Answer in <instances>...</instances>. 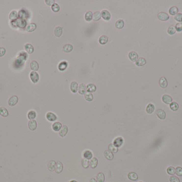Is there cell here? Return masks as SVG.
<instances>
[{
    "label": "cell",
    "instance_id": "1",
    "mask_svg": "<svg viewBox=\"0 0 182 182\" xmlns=\"http://www.w3.org/2000/svg\"><path fill=\"white\" fill-rule=\"evenodd\" d=\"M28 57V56L27 52L21 51L17 57L16 60L15 61V63L18 66L23 65L24 64V62L27 61Z\"/></svg>",
    "mask_w": 182,
    "mask_h": 182
},
{
    "label": "cell",
    "instance_id": "2",
    "mask_svg": "<svg viewBox=\"0 0 182 182\" xmlns=\"http://www.w3.org/2000/svg\"><path fill=\"white\" fill-rule=\"evenodd\" d=\"M12 23L14 24L15 27H19L20 29H25L26 27L27 21L25 19H22L20 18H18L15 20L12 21Z\"/></svg>",
    "mask_w": 182,
    "mask_h": 182
},
{
    "label": "cell",
    "instance_id": "3",
    "mask_svg": "<svg viewBox=\"0 0 182 182\" xmlns=\"http://www.w3.org/2000/svg\"><path fill=\"white\" fill-rule=\"evenodd\" d=\"M124 143V139L123 137L121 136H118L116 137L113 140L112 144H114V145L117 148H119L121 147L123 145Z\"/></svg>",
    "mask_w": 182,
    "mask_h": 182
},
{
    "label": "cell",
    "instance_id": "4",
    "mask_svg": "<svg viewBox=\"0 0 182 182\" xmlns=\"http://www.w3.org/2000/svg\"><path fill=\"white\" fill-rule=\"evenodd\" d=\"M30 79L33 83H36L39 81V75L37 72L32 71L29 74Z\"/></svg>",
    "mask_w": 182,
    "mask_h": 182
},
{
    "label": "cell",
    "instance_id": "5",
    "mask_svg": "<svg viewBox=\"0 0 182 182\" xmlns=\"http://www.w3.org/2000/svg\"><path fill=\"white\" fill-rule=\"evenodd\" d=\"M46 118L47 120L50 122H55L57 120L58 117L54 113L49 112L46 114Z\"/></svg>",
    "mask_w": 182,
    "mask_h": 182
},
{
    "label": "cell",
    "instance_id": "6",
    "mask_svg": "<svg viewBox=\"0 0 182 182\" xmlns=\"http://www.w3.org/2000/svg\"><path fill=\"white\" fill-rule=\"evenodd\" d=\"M101 17L105 21H109L110 20L111 15L110 12L107 10H102L101 12Z\"/></svg>",
    "mask_w": 182,
    "mask_h": 182
},
{
    "label": "cell",
    "instance_id": "7",
    "mask_svg": "<svg viewBox=\"0 0 182 182\" xmlns=\"http://www.w3.org/2000/svg\"><path fill=\"white\" fill-rule=\"evenodd\" d=\"M18 100L19 99L18 96L15 95L12 96L8 100V105L10 106H11V107L14 106L18 103Z\"/></svg>",
    "mask_w": 182,
    "mask_h": 182
},
{
    "label": "cell",
    "instance_id": "8",
    "mask_svg": "<svg viewBox=\"0 0 182 182\" xmlns=\"http://www.w3.org/2000/svg\"><path fill=\"white\" fill-rule=\"evenodd\" d=\"M158 18L159 20L162 21H167L169 19V15L166 12H161L158 14Z\"/></svg>",
    "mask_w": 182,
    "mask_h": 182
},
{
    "label": "cell",
    "instance_id": "9",
    "mask_svg": "<svg viewBox=\"0 0 182 182\" xmlns=\"http://www.w3.org/2000/svg\"><path fill=\"white\" fill-rule=\"evenodd\" d=\"M68 132V127L67 126V125H62L61 129L59 131V135L60 137L64 138L67 135Z\"/></svg>",
    "mask_w": 182,
    "mask_h": 182
},
{
    "label": "cell",
    "instance_id": "10",
    "mask_svg": "<svg viewBox=\"0 0 182 182\" xmlns=\"http://www.w3.org/2000/svg\"><path fill=\"white\" fill-rule=\"evenodd\" d=\"M68 63L67 61H63L59 62L58 64V70L60 71H65L68 67Z\"/></svg>",
    "mask_w": 182,
    "mask_h": 182
},
{
    "label": "cell",
    "instance_id": "11",
    "mask_svg": "<svg viewBox=\"0 0 182 182\" xmlns=\"http://www.w3.org/2000/svg\"><path fill=\"white\" fill-rule=\"evenodd\" d=\"M24 49L25 51L28 54H32L34 51V48L32 45L30 43H26L24 45Z\"/></svg>",
    "mask_w": 182,
    "mask_h": 182
},
{
    "label": "cell",
    "instance_id": "12",
    "mask_svg": "<svg viewBox=\"0 0 182 182\" xmlns=\"http://www.w3.org/2000/svg\"><path fill=\"white\" fill-rule=\"evenodd\" d=\"M128 58H129L130 60L133 62H135L137 60V59L139 58V56H138V54L135 51L130 52L129 54H128Z\"/></svg>",
    "mask_w": 182,
    "mask_h": 182
},
{
    "label": "cell",
    "instance_id": "13",
    "mask_svg": "<svg viewBox=\"0 0 182 182\" xmlns=\"http://www.w3.org/2000/svg\"><path fill=\"white\" fill-rule=\"evenodd\" d=\"M83 156L84 159H86L90 160L93 158V153L91 151L89 150H86L83 152Z\"/></svg>",
    "mask_w": 182,
    "mask_h": 182
},
{
    "label": "cell",
    "instance_id": "14",
    "mask_svg": "<svg viewBox=\"0 0 182 182\" xmlns=\"http://www.w3.org/2000/svg\"><path fill=\"white\" fill-rule=\"evenodd\" d=\"M28 126L30 130L32 131L35 130L37 127L36 121L35 120H32L29 121L28 123Z\"/></svg>",
    "mask_w": 182,
    "mask_h": 182
},
{
    "label": "cell",
    "instance_id": "15",
    "mask_svg": "<svg viewBox=\"0 0 182 182\" xmlns=\"http://www.w3.org/2000/svg\"><path fill=\"white\" fill-rule=\"evenodd\" d=\"M70 89L73 93H76L78 89V84L76 81H72L70 84Z\"/></svg>",
    "mask_w": 182,
    "mask_h": 182
},
{
    "label": "cell",
    "instance_id": "16",
    "mask_svg": "<svg viewBox=\"0 0 182 182\" xmlns=\"http://www.w3.org/2000/svg\"><path fill=\"white\" fill-rule=\"evenodd\" d=\"M78 91L80 95H85L86 92V86L85 84L83 83L79 84V86H78Z\"/></svg>",
    "mask_w": 182,
    "mask_h": 182
},
{
    "label": "cell",
    "instance_id": "17",
    "mask_svg": "<svg viewBox=\"0 0 182 182\" xmlns=\"http://www.w3.org/2000/svg\"><path fill=\"white\" fill-rule=\"evenodd\" d=\"M64 166L61 162L58 161L56 163L55 167V171L56 173L60 174L63 170Z\"/></svg>",
    "mask_w": 182,
    "mask_h": 182
},
{
    "label": "cell",
    "instance_id": "18",
    "mask_svg": "<svg viewBox=\"0 0 182 182\" xmlns=\"http://www.w3.org/2000/svg\"><path fill=\"white\" fill-rule=\"evenodd\" d=\"M37 28V25L35 23H30L27 25L26 28V30L28 33H32L35 31Z\"/></svg>",
    "mask_w": 182,
    "mask_h": 182
},
{
    "label": "cell",
    "instance_id": "19",
    "mask_svg": "<svg viewBox=\"0 0 182 182\" xmlns=\"http://www.w3.org/2000/svg\"><path fill=\"white\" fill-rule=\"evenodd\" d=\"M30 67L33 71L36 72L39 70V64L37 61H32L30 63Z\"/></svg>",
    "mask_w": 182,
    "mask_h": 182
},
{
    "label": "cell",
    "instance_id": "20",
    "mask_svg": "<svg viewBox=\"0 0 182 182\" xmlns=\"http://www.w3.org/2000/svg\"><path fill=\"white\" fill-rule=\"evenodd\" d=\"M156 114L158 118L161 120H165L166 118V112L162 109H159L156 112Z\"/></svg>",
    "mask_w": 182,
    "mask_h": 182
},
{
    "label": "cell",
    "instance_id": "21",
    "mask_svg": "<svg viewBox=\"0 0 182 182\" xmlns=\"http://www.w3.org/2000/svg\"><path fill=\"white\" fill-rule=\"evenodd\" d=\"M104 156L106 159H107L110 161L112 160L114 158V154H113V153H112L110 151L108 150L104 151Z\"/></svg>",
    "mask_w": 182,
    "mask_h": 182
},
{
    "label": "cell",
    "instance_id": "22",
    "mask_svg": "<svg viewBox=\"0 0 182 182\" xmlns=\"http://www.w3.org/2000/svg\"><path fill=\"white\" fill-rule=\"evenodd\" d=\"M62 127V124L60 122H55L53 123L52 125V128L53 131L57 132L59 131Z\"/></svg>",
    "mask_w": 182,
    "mask_h": 182
},
{
    "label": "cell",
    "instance_id": "23",
    "mask_svg": "<svg viewBox=\"0 0 182 182\" xmlns=\"http://www.w3.org/2000/svg\"><path fill=\"white\" fill-rule=\"evenodd\" d=\"M96 90V86L94 84L89 83L86 86V91L88 92L93 93L95 92Z\"/></svg>",
    "mask_w": 182,
    "mask_h": 182
},
{
    "label": "cell",
    "instance_id": "24",
    "mask_svg": "<svg viewBox=\"0 0 182 182\" xmlns=\"http://www.w3.org/2000/svg\"><path fill=\"white\" fill-rule=\"evenodd\" d=\"M98 165V159L96 157H93L90 160V166L91 168H95Z\"/></svg>",
    "mask_w": 182,
    "mask_h": 182
},
{
    "label": "cell",
    "instance_id": "25",
    "mask_svg": "<svg viewBox=\"0 0 182 182\" xmlns=\"http://www.w3.org/2000/svg\"><path fill=\"white\" fill-rule=\"evenodd\" d=\"M162 100L164 103L166 104H170L172 102V99L171 97L168 95H164L162 97Z\"/></svg>",
    "mask_w": 182,
    "mask_h": 182
},
{
    "label": "cell",
    "instance_id": "26",
    "mask_svg": "<svg viewBox=\"0 0 182 182\" xmlns=\"http://www.w3.org/2000/svg\"><path fill=\"white\" fill-rule=\"evenodd\" d=\"M146 64V61L145 58L143 57L139 58L135 61V65L138 67H141L144 66Z\"/></svg>",
    "mask_w": 182,
    "mask_h": 182
},
{
    "label": "cell",
    "instance_id": "27",
    "mask_svg": "<svg viewBox=\"0 0 182 182\" xmlns=\"http://www.w3.org/2000/svg\"><path fill=\"white\" fill-rule=\"evenodd\" d=\"M62 33H63V28L60 26H57L55 28L54 34L56 37H60L62 35Z\"/></svg>",
    "mask_w": 182,
    "mask_h": 182
},
{
    "label": "cell",
    "instance_id": "28",
    "mask_svg": "<svg viewBox=\"0 0 182 182\" xmlns=\"http://www.w3.org/2000/svg\"><path fill=\"white\" fill-rule=\"evenodd\" d=\"M159 84L160 86V87H161L162 88H166L168 86L167 80L165 77L162 76L160 79L159 81Z\"/></svg>",
    "mask_w": 182,
    "mask_h": 182
},
{
    "label": "cell",
    "instance_id": "29",
    "mask_svg": "<svg viewBox=\"0 0 182 182\" xmlns=\"http://www.w3.org/2000/svg\"><path fill=\"white\" fill-rule=\"evenodd\" d=\"M73 46L71 44H66L62 48V51L66 53H69L73 50Z\"/></svg>",
    "mask_w": 182,
    "mask_h": 182
},
{
    "label": "cell",
    "instance_id": "30",
    "mask_svg": "<svg viewBox=\"0 0 182 182\" xmlns=\"http://www.w3.org/2000/svg\"><path fill=\"white\" fill-rule=\"evenodd\" d=\"M125 25V22L123 19H118L115 23V27L118 30H121L123 29Z\"/></svg>",
    "mask_w": 182,
    "mask_h": 182
},
{
    "label": "cell",
    "instance_id": "31",
    "mask_svg": "<svg viewBox=\"0 0 182 182\" xmlns=\"http://www.w3.org/2000/svg\"><path fill=\"white\" fill-rule=\"evenodd\" d=\"M127 177L130 181H136L138 180V175L135 172H130L127 175Z\"/></svg>",
    "mask_w": 182,
    "mask_h": 182
},
{
    "label": "cell",
    "instance_id": "32",
    "mask_svg": "<svg viewBox=\"0 0 182 182\" xmlns=\"http://www.w3.org/2000/svg\"><path fill=\"white\" fill-rule=\"evenodd\" d=\"M18 17L19 18L22 19H26L28 16V14L27 13L26 11H25L24 9H21L18 12Z\"/></svg>",
    "mask_w": 182,
    "mask_h": 182
},
{
    "label": "cell",
    "instance_id": "33",
    "mask_svg": "<svg viewBox=\"0 0 182 182\" xmlns=\"http://www.w3.org/2000/svg\"><path fill=\"white\" fill-rule=\"evenodd\" d=\"M155 109V107L154 105H153V104L150 103L146 106L145 111L147 114H152L153 112H154Z\"/></svg>",
    "mask_w": 182,
    "mask_h": 182
},
{
    "label": "cell",
    "instance_id": "34",
    "mask_svg": "<svg viewBox=\"0 0 182 182\" xmlns=\"http://www.w3.org/2000/svg\"><path fill=\"white\" fill-rule=\"evenodd\" d=\"M18 17V12L17 11L15 10H12L10 14H9V19L11 20V21H14L15 20L18 19L17 18Z\"/></svg>",
    "mask_w": 182,
    "mask_h": 182
},
{
    "label": "cell",
    "instance_id": "35",
    "mask_svg": "<svg viewBox=\"0 0 182 182\" xmlns=\"http://www.w3.org/2000/svg\"><path fill=\"white\" fill-rule=\"evenodd\" d=\"M109 38L106 35H102L99 39V43L101 45H104L108 42Z\"/></svg>",
    "mask_w": 182,
    "mask_h": 182
},
{
    "label": "cell",
    "instance_id": "36",
    "mask_svg": "<svg viewBox=\"0 0 182 182\" xmlns=\"http://www.w3.org/2000/svg\"><path fill=\"white\" fill-rule=\"evenodd\" d=\"M36 116H37L36 112L34 110L29 111L27 114V118L30 120H35Z\"/></svg>",
    "mask_w": 182,
    "mask_h": 182
},
{
    "label": "cell",
    "instance_id": "37",
    "mask_svg": "<svg viewBox=\"0 0 182 182\" xmlns=\"http://www.w3.org/2000/svg\"><path fill=\"white\" fill-rule=\"evenodd\" d=\"M93 15L92 12L91 11H87L85 14V19L86 21H91L92 20H93Z\"/></svg>",
    "mask_w": 182,
    "mask_h": 182
},
{
    "label": "cell",
    "instance_id": "38",
    "mask_svg": "<svg viewBox=\"0 0 182 182\" xmlns=\"http://www.w3.org/2000/svg\"><path fill=\"white\" fill-rule=\"evenodd\" d=\"M56 162L54 160L50 161L48 164V168L50 171H53L55 170Z\"/></svg>",
    "mask_w": 182,
    "mask_h": 182
},
{
    "label": "cell",
    "instance_id": "39",
    "mask_svg": "<svg viewBox=\"0 0 182 182\" xmlns=\"http://www.w3.org/2000/svg\"><path fill=\"white\" fill-rule=\"evenodd\" d=\"M9 114V111L7 108L4 107H0V115L3 117H7Z\"/></svg>",
    "mask_w": 182,
    "mask_h": 182
},
{
    "label": "cell",
    "instance_id": "40",
    "mask_svg": "<svg viewBox=\"0 0 182 182\" xmlns=\"http://www.w3.org/2000/svg\"><path fill=\"white\" fill-rule=\"evenodd\" d=\"M96 181L98 182H104L105 181L104 174L102 172H99L96 175Z\"/></svg>",
    "mask_w": 182,
    "mask_h": 182
},
{
    "label": "cell",
    "instance_id": "41",
    "mask_svg": "<svg viewBox=\"0 0 182 182\" xmlns=\"http://www.w3.org/2000/svg\"><path fill=\"white\" fill-rule=\"evenodd\" d=\"M101 14L99 11H95L93 15V20L94 21H98L101 19Z\"/></svg>",
    "mask_w": 182,
    "mask_h": 182
},
{
    "label": "cell",
    "instance_id": "42",
    "mask_svg": "<svg viewBox=\"0 0 182 182\" xmlns=\"http://www.w3.org/2000/svg\"><path fill=\"white\" fill-rule=\"evenodd\" d=\"M169 14L171 15H175L178 12V9L177 7L173 6L169 9Z\"/></svg>",
    "mask_w": 182,
    "mask_h": 182
},
{
    "label": "cell",
    "instance_id": "43",
    "mask_svg": "<svg viewBox=\"0 0 182 182\" xmlns=\"http://www.w3.org/2000/svg\"><path fill=\"white\" fill-rule=\"evenodd\" d=\"M108 150L113 153H117L118 152V148L114 146L112 143L109 144L108 146Z\"/></svg>",
    "mask_w": 182,
    "mask_h": 182
},
{
    "label": "cell",
    "instance_id": "44",
    "mask_svg": "<svg viewBox=\"0 0 182 182\" xmlns=\"http://www.w3.org/2000/svg\"><path fill=\"white\" fill-rule=\"evenodd\" d=\"M84 98L88 102H92L94 99V96L92 93L87 92L84 95Z\"/></svg>",
    "mask_w": 182,
    "mask_h": 182
},
{
    "label": "cell",
    "instance_id": "45",
    "mask_svg": "<svg viewBox=\"0 0 182 182\" xmlns=\"http://www.w3.org/2000/svg\"><path fill=\"white\" fill-rule=\"evenodd\" d=\"M169 107H170V108L171 109L172 111H176L178 110V108H179V105L176 102H172L170 104Z\"/></svg>",
    "mask_w": 182,
    "mask_h": 182
},
{
    "label": "cell",
    "instance_id": "46",
    "mask_svg": "<svg viewBox=\"0 0 182 182\" xmlns=\"http://www.w3.org/2000/svg\"><path fill=\"white\" fill-rule=\"evenodd\" d=\"M81 166L82 167L85 168V169H87L90 166V161L89 160L83 158L81 160Z\"/></svg>",
    "mask_w": 182,
    "mask_h": 182
},
{
    "label": "cell",
    "instance_id": "47",
    "mask_svg": "<svg viewBox=\"0 0 182 182\" xmlns=\"http://www.w3.org/2000/svg\"><path fill=\"white\" fill-rule=\"evenodd\" d=\"M176 30L175 26H173V25H171V26H170L168 28L167 33L169 35H174V34L176 33Z\"/></svg>",
    "mask_w": 182,
    "mask_h": 182
},
{
    "label": "cell",
    "instance_id": "48",
    "mask_svg": "<svg viewBox=\"0 0 182 182\" xmlns=\"http://www.w3.org/2000/svg\"><path fill=\"white\" fill-rule=\"evenodd\" d=\"M51 10L53 12H58L60 10V6L58 4L56 3H55L54 4H53L51 6Z\"/></svg>",
    "mask_w": 182,
    "mask_h": 182
},
{
    "label": "cell",
    "instance_id": "49",
    "mask_svg": "<svg viewBox=\"0 0 182 182\" xmlns=\"http://www.w3.org/2000/svg\"><path fill=\"white\" fill-rule=\"evenodd\" d=\"M174 19L178 23H182V14L178 13L174 16Z\"/></svg>",
    "mask_w": 182,
    "mask_h": 182
},
{
    "label": "cell",
    "instance_id": "50",
    "mask_svg": "<svg viewBox=\"0 0 182 182\" xmlns=\"http://www.w3.org/2000/svg\"><path fill=\"white\" fill-rule=\"evenodd\" d=\"M167 172L169 175H174L175 174V169L173 167H169L167 169Z\"/></svg>",
    "mask_w": 182,
    "mask_h": 182
},
{
    "label": "cell",
    "instance_id": "51",
    "mask_svg": "<svg viewBox=\"0 0 182 182\" xmlns=\"http://www.w3.org/2000/svg\"><path fill=\"white\" fill-rule=\"evenodd\" d=\"M175 29L177 32H181L182 31V23H177L175 25Z\"/></svg>",
    "mask_w": 182,
    "mask_h": 182
},
{
    "label": "cell",
    "instance_id": "52",
    "mask_svg": "<svg viewBox=\"0 0 182 182\" xmlns=\"http://www.w3.org/2000/svg\"><path fill=\"white\" fill-rule=\"evenodd\" d=\"M175 173L178 176H182V168L177 167L175 169Z\"/></svg>",
    "mask_w": 182,
    "mask_h": 182
},
{
    "label": "cell",
    "instance_id": "53",
    "mask_svg": "<svg viewBox=\"0 0 182 182\" xmlns=\"http://www.w3.org/2000/svg\"><path fill=\"white\" fill-rule=\"evenodd\" d=\"M169 181H170V182H180L179 178L176 176H171L169 178Z\"/></svg>",
    "mask_w": 182,
    "mask_h": 182
},
{
    "label": "cell",
    "instance_id": "54",
    "mask_svg": "<svg viewBox=\"0 0 182 182\" xmlns=\"http://www.w3.org/2000/svg\"><path fill=\"white\" fill-rule=\"evenodd\" d=\"M6 53V49L4 47H0V57L4 56Z\"/></svg>",
    "mask_w": 182,
    "mask_h": 182
},
{
    "label": "cell",
    "instance_id": "55",
    "mask_svg": "<svg viewBox=\"0 0 182 182\" xmlns=\"http://www.w3.org/2000/svg\"><path fill=\"white\" fill-rule=\"evenodd\" d=\"M45 2L46 5L49 6H52L53 4L55 3L54 0H45Z\"/></svg>",
    "mask_w": 182,
    "mask_h": 182
},
{
    "label": "cell",
    "instance_id": "56",
    "mask_svg": "<svg viewBox=\"0 0 182 182\" xmlns=\"http://www.w3.org/2000/svg\"><path fill=\"white\" fill-rule=\"evenodd\" d=\"M90 182H98V181H97L95 178H91V180H90Z\"/></svg>",
    "mask_w": 182,
    "mask_h": 182
},
{
    "label": "cell",
    "instance_id": "57",
    "mask_svg": "<svg viewBox=\"0 0 182 182\" xmlns=\"http://www.w3.org/2000/svg\"><path fill=\"white\" fill-rule=\"evenodd\" d=\"M78 182L76 181H75V180H72V181H70V182Z\"/></svg>",
    "mask_w": 182,
    "mask_h": 182
},
{
    "label": "cell",
    "instance_id": "58",
    "mask_svg": "<svg viewBox=\"0 0 182 182\" xmlns=\"http://www.w3.org/2000/svg\"></svg>",
    "mask_w": 182,
    "mask_h": 182
}]
</instances>
